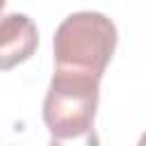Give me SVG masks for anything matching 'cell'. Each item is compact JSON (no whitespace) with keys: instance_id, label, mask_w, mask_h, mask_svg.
Returning a JSON list of instances; mask_svg holds the SVG:
<instances>
[{"instance_id":"obj_4","label":"cell","mask_w":146,"mask_h":146,"mask_svg":"<svg viewBox=\"0 0 146 146\" xmlns=\"http://www.w3.org/2000/svg\"><path fill=\"white\" fill-rule=\"evenodd\" d=\"M50 146H100V141H98V135H96V130L91 128L89 132H84V135H80V137H68V139H50Z\"/></svg>"},{"instance_id":"obj_2","label":"cell","mask_w":146,"mask_h":146,"mask_svg":"<svg viewBox=\"0 0 146 146\" xmlns=\"http://www.w3.org/2000/svg\"><path fill=\"white\" fill-rule=\"evenodd\" d=\"M98 107V80L55 71L43 98V123L55 139L91 130Z\"/></svg>"},{"instance_id":"obj_3","label":"cell","mask_w":146,"mask_h":146,"mask_svg":"<svg viewBox=\"0 0 146 146\" xmlns=\"http://www.w3.org/2000/svg\"><path fill=\"white\" fill-rule=\"evenodd\" d=\"M39 32L30 16L7 14L0 18V71H9L34 55Z\"/></svg>"},{"instance_id":"obj_1","label":"cell","mask_w":146,"mask_h":146,"mask_svg":"<svg viewBox=\"0 0 146 146\" xmlns=\"http://www.w3.org/2000/svg\"><path fill=\"white\" fill-rule=\"evenodd\" d=\"M55 71L87 75L100 82L116 48V25L100 11L68 14L52 36Z\"/></svg>"},{"instance_id":"obj_6","label":"cell","mask_w":146,"mask_h":146,"mask_svg":"<svg viewBox=\"0 0 146 146\" xmlns=\"http://www.w3.org/2000/svg\"><path fill=\"white\" fill-rule=\"evenodd\" d=\"M2 9H5V0H0V14H2Z\"/></svg>"},{"instance_id":"obj_5","label":"cell","mask_w":146,"mask_h":146,"mask_svg":"<svg viewBox=\"0 0 146 146\" xmlns=\"http://www.w3.org/2000/svg\"><path fill=\"white\" fill-rule=\"evenodd\" d=\"M137 146H146V132L139 137V141H137Z\"/></svg>"}]
</instances>
